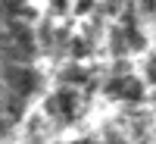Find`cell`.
<instances>
[{"label": "cell", "instance_id": "obj_6", "mask_svg": "<svg viewBox=\"0 0 156 144\" xmlns=\"http://www.w3.org/2000/svg\"><path fill=\"white\" fill-rule=\"evenodd\" d=\"M147 82H150V85H156V57L147 63Z\"/></svg>", "mask_w": 156, "mask_h": 144}, {"label": "cell", "instance_id": "obj_5", "mask_svg": "<svg viewBox=\"0 0 156 144\" xmlns=\"http://www.w3.org/2000/svg\"><path fill=\"white\" fill-rule=\"evenodd\" d=\"M69 54H72V60H81V57H87V54H90V47H87V41H84V38H75Z\"/></svg>", "mask_w": 156, "mask_h": 144}, {"label": "cell", "instance_id": "obj_1", "mask_svg": "<svg viewBox=\"0 0 156 144\" xmlns=\"http://www.w3.org/2000/svg\"><path fill=\"white\" fill-rule=\"evenodd\" d=\"M106 94L115 100H125V103H140L144 100V82L134 78L131 72L128 75H112L106 82Z\"/></svg>", "mask_w": 156, "mask_h": 144}, {"label": "cell", "instance_id": "obj_4", "mask_svg": "<svg viewBox=\"0 0 156 144\" xmlns=\"http://www.w3.org/2000/svg\"><path fill=\"white\" fill-rule=\"evenodd\" d=\"M62 82H66L69 88L72 85H87L90 82V72L84 66H78V63H72V66H66V72H62Z\"/></svg>", "mask_w": 156, "mask_h": 144}, {"label": "cell", "instance_id": "obj_2", "mask_svg": "<svg viewBox=\"0 0 156 144\" xmlns=\"http://www.w3.org/2000/svg\"><path fill=\"white\" fill-rule=\"evenodd\" d=\"M47 113L56 116V119H62V122H72L75 113H78V91H75V88H59V91H53L50 100H47Z\"/></svg>", "mask_w": 156, "mask_h": 144}, {"label": "cell", "instance_id": "obj_3", "mask_svg": "<svg viewBox=\"0 0 156 144\" xmlns=\"http://www.w3.org/2000/svg\"><path fill=\"white\" fill-rule=\"evenodd\" d=\"M3 78H6V85H9V91L12 94H19V97H28V94H34V88H37V75H34V69H28L22 63H12V66H6L3 69Z\"/></svg>", "mask_w": 156, "mask_h": 144}]
</instances>
